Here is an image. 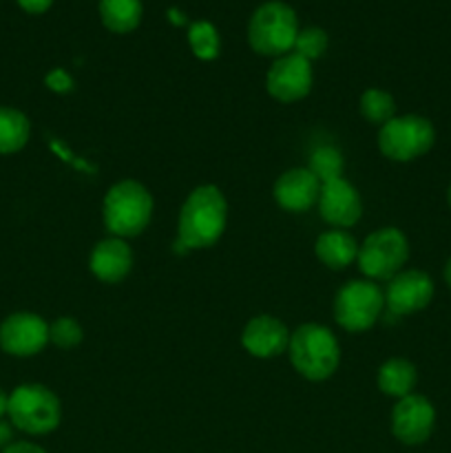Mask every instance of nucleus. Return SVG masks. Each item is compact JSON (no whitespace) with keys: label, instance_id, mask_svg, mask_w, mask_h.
<instances>
[{"label":"nucleus","instance_id":"obj_1","mask_svg":"<svg viewBox=\"0 0 451 453\" xmlns=\"http://www.w3.org/2000/svg\"><path fill=\"white\" fill-rule=\"evenodd\" d=\"M228 219V203L217 186H197L186 197L177 226V250H202L219 242Z\"/></svg>","mask_w":451,"mask_h":453},{"label":"nucleus","instance_id":"obj_2","mask_svg":"<svg viewBox=\"0 0 451 453\" xmlns=\"http://www.w3.org/2000/svg\"><path fill=\"white\" fill-rule=\"evenodd\" d=\"M287 354H290L292 367L308 380L330 379L340 361L336 336L317 323H305L299 330L292 332Z\"/></svg>","mask_w":451,"mask_h":453},{"label":"nucleus","instance_id":"obj_3","mask_svg":"<svg viewBox=\"0 0 451 453\" xmlns=\"http://www.w3.org/2000/svg\"><path fill=\"white\" fill-rule=\"evenodd\" d=\"M299 31V18L294 9L281 0H270L252 13L248 25V42L259 56L281 58L294 49Z\"/></svg>","mask_w":451,"mask_h":453},{"label":"nucleus","instance_id":"obj_4","mask_svg":"<svg viewBox=\"0 0 451 453\" xmlns=\"http://www.w3.org/2000/svg\"><path fill=\"white\" fill-rule=\"evenodd\" d=\"M150 215H153V197L137 181H118L106 193L102 217H104L106 230L113 237H137L149 226Z\"/></svg>","mask_w":451,"mask_h":453},{"label":"nucleus","instance_id":"obj_5","mask_svg":"<svg viewBox=\"0 0 451 453\" xmlns=\"http://www.w3.org/2000/svg\"><path fill=\"white\" fill-rule=\"evenodd\" d=\"M7 416L20 432L44 436L60 425L62 407L51 389L38 383H27L9 394Z\"/></svg>","mask_w":451,"mask_h":453},{"label":"nucleus","instance_id":"obj_6","mask_svg":"<svg viewBox=\"0 0 451 453\" xmlns=\"http://www.w3.org/2000/svg\"><path fill=\"white\" fill-rule=\"evenodd\" d=\"M436 142L433 124L423 115L392 118L378 131V149L394 162H411L423 157Z\"/></svg>","mask_w":451,"mask_h":453},{"label":"nucleus","instance_id":"obj_7","mask_svg":"<svg viewBox=\"0 0 451 453\" xmlns=\"http://www.w3.org/2000/svg\"><path fill=\"white\" fill-rule=\"evenodd\" d=\"M385 308V292L374 281L345 283L334 299V319L343 330L365 332L380 319Z\"/></svg>","mask_w":451,"mask_h":453},{"label":"nucleus","instance_id":"obj_8","mask_svg":"<svg viewBox=\"0 0 451 453\" xmlns=\"http://www.w3.org/2000/svg\"><path fill=\"white\" fill-rule=\"evenodd\" d=\"M409 257V243L398 228H380L358 248V268L367 279L389 281L396 277Z\"/></svg>","mask_w":451,"mask_h":453},{"label":"nucleus","instance_id":"obj_9","mask_svg":"<svg viewBox=\"0 0 451 453\" xmlns=\"http://www.w3.org/2000/svg\"><path fill=\"white\" fill-rule=\"evenodd\" d=\"M49 343V326L34 312H13L0 323V348L9 357H35Z\"/></svg>","mask_w":451,"mask_h":453},{"label":"nucleus","instance_id":"obj_10","mask_svg":"<svg viewBox=\"0 0 451 453\" xmlns=\"http://www.w3.org/2000/svg\"><path fill=\"white\" fill-rule=\"evenodd\" d=\"M433 296V281L420 270H401L389 279L385 290V308L392 317H407L427 308Z\"/></svg>","mask_w":451,"mask_h":453},{"label":"nucleus","instance_id":"obj_11","mask_svg":"<svg viewBox=\"0 0 451 453\" xmlns=\"http://www.w3.org/2000/svg\"><path fill=\"white\" fill-rule=\"evenodd\" d=\"M436 425V410L420 394L401 398L392 410V432L402 445H423Z\"/></svg>","mask_w":451,"mask_h":453},{"label":"nucleus","instance_id":"obj_12","mask_svg":"<svg viewBox=\"0 0 451 453\" xmlns=\"http://www.w3.org/2000/svg\"><path fill=\"white\" fill-rule=\"evenodd\" d=\"M268 93L279 102H296L312 88V62L296 56L294 51L277 58L265 78Z\"/></svg>","mask_w":451,"mask_h":453},{"label":"nucleus","instance_id":"obj_13","mask_svg":"<svg viewBox=\"0 0 451 453\" xmlns=\"http://www.w3.org/2000/svg\"><path fill=\"white\" fill-rule=\"evenodd\" d=\"M317 203L323 219L330 226H336V228H349L363 215L361 195L343 177L321 184V195H318Z\"/></svg>","mask_w":451,"mask_h":453},{"label":"nucleus","instance_id":"obj_14","mask_svg":"<svg viewBox=\"0 0 451 453\" xmlns=\"http://www.w3.org/2000/svg\"><path fill=\"white\" fill-rule=\"evenodd\" d=\"M241 343L246 352L256 358H272L279 357L290 345V332L279 319L270 314H261L248 321L246 330L241 334Z\"/></svg>","mask_w":451,"mask_h":453},{"label":"nucleus","instance_id":"obj_15","mask_svg":"<svg viewBox=\"0 0 451 453\" xmlns=\"http://www.w3.org/2000/svg\"><path fill=\"white\" fill-rule=\"evenodd\" d=\"M321 181L308 168H292L274 184V199L287 212H305L318 202Z\"/></svg>","mask_w":451,"mask_h":453},{"label":"nucleus","instance_id":"obj_16","mask_svg":"<svg viewBox=\"0 0 451 453\" xmlns=\"http://www.w3.org/2000/svg\"><path fill=\"white\" fill-rule=\"evenodd\" d=\"M91 273L104 283H119L133 268V252L124 239L111 237L96 243L91 252Z\"/></svg>","mask_w":451,"mask_h":453},{"label":"nucleus","instance_id":"obj_17","mask_svg":"<svg viewBox=\"0 0 451 453\" xmlns=\"http://www.w3.org/2000/svg\"><path fill=\"white\" fill-rule=\"evenodd\" d=\"M318 261L332 270H343L358 257V246L354 237L345 230H327L317 239Z\"/></svg>","mask_w":451,"mask_h":453},{"label":"nucleus","instance_id":"obj_18","mask_svg":"<svg viewBox=\"0 0 451 453\" xmlns=\"http://www.w3.org/2000/svg\"><path fill=\"white\" fill-rule=\"evenodd\" d=\"M416 380H418L416 367L405 358H389L378 370V389L398 401L414 392Z\"/></svg>","mask_w":451,"mask_h":453},{"label":"nucleus","instance_id":"obj_19","mask_svg":"<svg viewBox=\"0 0 451 453\" xmlns=\"http://www.w3.org/2000/svg\"><path fill=\"white\" fill-rule=\"evenodd\" d=\"M141 0H100L102 25L113 34H131L141 22Z\"/></svg>","mask_w":451,"mask_h":453},{"label":"nucleus","instance_id":"obj_20","mask_svg":"<svg viewBox=\"0 0 451 453\" xmlns=\"http://www.w3.org/2000/svg\"><path fill=\"white\" fill-rule=\"evenodd\" d=\"M31 135V122L22 111L0 106V155L18 153L27 146Z\"/></svg>","mask_w":451,"mask_h":453},{"label":"nucleus","instance_id":"obj_21","mask_svg":"<svg viewBox=\"0 0 451 453\" xmlns=\"http://www.w3.org/2000/svg\"><path fill=\"white\" fill-rule=\"evenodd\" d=\"M188 44L199 60H215L221 51V38L215 25L208 20H197L188 27Z\"/></svg>","mask_w":451,"mask_h":453},{"label":"nucleus","instance_id":"obj_22","mask_svg":"<svg viewBox=\"0 0 451 453\" xmlns=\"http://www.w3.org/2000/svg\"><path fill=\"white\" fill-rule=\"evenodd\" d=\"M396 102L387 91L380 88H367L361 96V115L371 124H387L389 119L396 118Z\"/></svg>","mask_w":451,"mask_h":453},{"label":"nucleus","instance_id":"obj_23","mask_svg":"<svg viewBox=\"0 0 451 453\" xmlns=\"http://www.w3.org/2000/svg\"><path fill=\"white\" fill-rule=\"evenodd\" d=\"M308 171L312 173L321 184L340 180V175H343V157H340L339 150L332 149V146H321V149L314 150L312 157H310Z\"/></svg>","mask_w":451,"mask_h":453},{"label":"nucleus","instance_id":"obj_24","mask_svg":"<svg viewBox=\"0 0 451 453\" xmlns=\"http://www.w3.org/2000/svg\"><path fill=\"white\" fill-rule=\"evenodd\" d=\"M327 42H330V38H327V34L321 27H308V29L299 31L292 51H294L296 56L305 58L308 62H312L318 60V58L327 51Z\"/></svg>","mask_w":451,"mask_h":453},{"label":"nucleus","instance_id":"obj_25","mask_svg":"<svg viewBox=\"0 0 451 453\" xmlns=\"http://www.w3.org/2000/svg\"><path fill=\"white\" fill-rule=\"evenodd\" d=\"M82 336H84L82 327H80V323L71 317H60L57 321H53L51 326H49V341L56 343L57 348L62 349H69V348H75V345H80Z\"/></svg>","mask_w":451,"mask_h":453},{"label":"nucleus","instance_id":"obj_26","mask_svg":"<svg viewBox=\"0 0 451 453\" xmlns=\"http://www.w3.org/2000/svg\"><path fill=\"white\" fill-rule=\"evenodd\" d=\"M44 84H47L53 93H71L75 87L73 78H71L65 69H53L51 73H47Z\"/></svg>","mask_w":451,"mask_h":453},{"label":"nucleus","instance_id":"obj_27","mask_svg":"<svg viewBox=\"0 0 451 453\" xmlns=\"http://www.w3.org/2000/svg\"><path fill=\"white\" fill-rule=\"evenodd\" d=\"M16 3L22 12L31 13V16H40V13H44L51 9L53 0H16Z\"/></svg>","mask_w":451,"mask_h":453},{"label":"nucleus","instance_id":"obj_28","mask_svg":"<svg viewBox=\"0 0 451 453\" xmlns=\"http://www.w3.org/2000/svg\"><path fill=\"white\" fill-rule=\"evenodd\" d=\"M3 453H47L40 445H34V442H11L9 447H4Z\"/></svg>","mask_w":451,"mask_h":453},{"label":"nucleus","instance_id":"obj_29","mask_svg":"<svg viewBox=\"0 0 451 453\" xmlns=\"http://www.w3.org/2000/svg\"><path fill=\"white\" fill-rule=\"evenodd\" d=\"M11 438H13V427L11 423H4L3 418H0V447H9L11 445Z\"/></svg>","mask_w":451,"mask_h":453},{"label":"nucleus","instance_id":"obj_30","mask_svg":"<svg viewBox=\"0 0 451 453\" xmlns=\"http://www.w3.org/2000/svg\"><path fill=\"white\" fill-rule=\"evenodd\" d=\"M7 407H9V396L3 392V389H0V418L7 414Z\"/></svg>","mask_w":451,"mask_h":453},{"label":"nucleus","instance_id":"obj_31","mask_svg":"<svg viewBox=\"0 0 451 453\" xmlns=\"http://www.w3.org/2000/svg\"><path fill=\"white\" fill-rule=\"evenodd\" d=\"M168 18H171L172 22H177V25H186V18L181 16V13L177 12V9H171V12H168Z\"/></svg>","mask_w":451,"mask_h":453},{"label":"nucleus","instance_id":"obj_32","mask_svg":"<svg viewBox=\"0 0 451 453\" xmlns=\"http://www.w3.org/2000/svg\"><path fill=\"white\" fill-rule=\"evenodd\" d=\"M445 281H447V286L451 288V259L447 261V265H445Z\"/></svg>","mask_w":451,"mask_h":453},{"label":"nucleus","instance_id":"obj_33","mask_svg":"<svg viewBox=\"0 0 451 453\" xmlns=\"http://www.w3.org/2000/svg\"><path fill=\"white\" fill-rule=\"evenodd\" d=\"M447 199H449V206H451V186H449V190H447Z\"/></svg>","mask_w":451,"mask_h":453}]
</instances>
